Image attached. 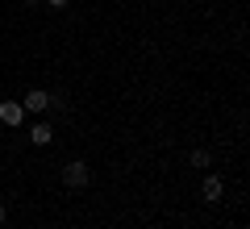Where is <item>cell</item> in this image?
<instances>
[{
  "instance_id": "3",
  "label": "cell",
  "mask_w": 250,
  "mask_h": 229,
  "mask_svg": "<svg viewBox=\"0 0 250 229\" xmlns=\"http://www.w3.org/2000/svg\"><path fill=\"white\" fill-rule=\"evenodd\" d=\"M200 196H205L208 204H217L225 196V179L221 175H205V184H200Z\"/></svg>"
},
{
  "instance_id": "2",
  "label": "cell",
  "mask_w": 250,
  "mask_h": 229,
  "mask_svg": "<svg viewBox=\"0 0 250 229\" xmlns=\"http://www.w3.org/2000/svg\"><path fill=\"white\" fill-rule=\"evenodd\" d=\"M50 104H54V96H50L46 88H29L25 100H21V108H25V113H50Z\"/></svg>"
},
{
  "instance_id": "4",
  "label": "cell",
  "mask_w": 250,
  "mask_h": 229,
  "mask_svg": "<svg viewBox=\"0 0 250 229\" xmlns=\"http://www.w3.org/2000/svg\"><path fill=\"white\" fill-rule=\"evenodd\" d=\"M21 121H25L21 100H4V104H0V125H21Z\"/></svg>"
},
{
  "instance_id": "5",
  "label": "cell",
  "mask_w": 250,
  "mask_h": 229,
  "mask_svg": "<svg viewBox=\"0 0 250 229\" xmlns=\"http://www.w3.org/2000/svg\"><path fill=\"white\" fill-rule=\"evenodd\" d=\"M29 142H34V146H50L54 142V125L50 121H34L29 125Z\"/></svg>"
},
{
  "instance_id": "1",
  "label": "cell",
  "mask_w": 250,
  "mask_h": 229,
  "mask_svg": "<svg viewBox=\"0 0 250 229\" xmlns=\"http://www.w3.org/2000/svg\"><path fill=\"white\" fill-rule=\"evenodd\" d=\"M62 184L71 187V192H80V187H88L92 184V167L83 159H71L67 167H62Z\"/></svg>"
},
{
  "instance_id": "8",
  "label": "cell",
  "mask_w": 250,
  "mask_h": 229,
  "mask_svg": "<svg viewBox=\"0 0 250 229\" xmlns=\"http://www.w3.org/2000/svg\"><path fill=\"white\" fill-rule=\"evenodd\" d=\"M4 221H9V208H4V204H0V225H4Z\"/></svg>"
},
{
  "instance_id": "7",
  "label": "cell",
  "mask_w": 250,
  "mask_h": 229,
  "mask_svg": "<svg viewBox=\"0 0 250 229\" xmlns=\"http://www.w3.org/2000/svg\"><path fill=\"white\" fill-rule=\"evenodd\" d=\"M42 4H50V9H67L71 0H42Z\"/></svg>"
},
{
  "instance_id": "6",
  "label": "cell",
  "mask_w": 250,
  "mask_h": 229,
  "mask_svg": "<svg viewBox=\"0 0 250 229\" xmlns=\"http://www.w3.org/2000/svg\"><path fill=\"white\" fill-rule=\"evenodd\" d=\"M188 163H192V167H200V171H205L208 163H213V154H208V150H192V154H188Z\"/></svg>"
},
{
  "instance_id": "9",
  "label": "cell",
  "mask_w": 250,
  "mask_h": 229,
  "mask_svg": "<svg viewBox=\"0 0 250 229\" xmlns=\"http://www.w3.org/2000/svg\"><path fill=\"white\" fill-rule=\"evenodd\" d=\"M25 4H29V9H34V4H42V0H25Z\"/></svg>"
}]
</instances>
